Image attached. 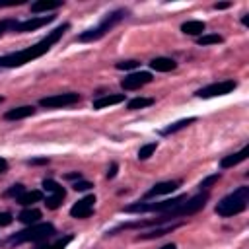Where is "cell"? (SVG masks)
<instances>
[{
  "mask_svg": "<svg viewBox=\"0 0 249 249\" xmlns=\"http://www.w3.org/2000/svg\"><path fill=\"white\" fill-rule=\"evenodd\" d=\"M68 29H70V23H62V25L54 27L53 31H49V33H47L41 41H37L35 45L0 56V68H19V66L31 62V60H35V58L47 54V53H49V51L62 39V35H64Z\"/></svg>",
  "mask_w": 249,
  "mask_h": 249,
  "instance_id": "obj_1",
  "label": "cell"
},
{
  "mask_svg": "<svg viewBox=\"0 0 249 249\" xmlns=\"http://www.w3.org/2000/svg\"><path fill=\"white\" fill-rule=\"evenodd\" d=\"M126 16H128V10H126V8H117V10L109 12V14H105V16H103V19H101L95 27L82 31L76 39H78L80 43H91V41H97V39H101L107 31H111L117 23H121Z\"/></svg>",
  "mask_w": 249,
  "mask_h": 249,
  "instance_id": "obj_2",
  "label": "cell"
},
{
  "mask_svg": "<svg viewBox=\"0 0 249 249\" xmlns=\"http://www.w3.org/2000/svg\"><path fill=\"white\" fill-rule=\"evenodd\" d=\"M249 204V187H237L233 193L226 195L218 204H216V214L222 218L237 216L241 214Z\"/></svg>",
  "mask_w": 249,
  "mask_h": 249,
  "instance_id": "obj_3",
  "label": "cell"
},
{
  "mask_svg": "<svg viewBox=\"0 0 249 249\" xmlns=\"http://www.w3.org/2000/svg\"><path fill=\"white\" fill-rule=\"evenodd\" d=\"M56 233L54 226L51 222H37V224H31L27 226L25 230L21 231H16L10 239H8V245H21V243H39V241H45L49 237H53Z\"/></svg>",
  "mask_w": 249,
  "mask_h": 249,
  "instance_id": "obj_4",
  "label": "cell"
},
{
  "mask_svg": "<svg viewBox=\"0 0 249 249\" xmlns=\"http://www.w3.org/2000/svg\"><path fill=\"white\" fill-rule=\"evenodd\" d=\"M183 200H187V195H179V196H173V198H165V200H158V202H132L128 206L123 208V212L126 214H146V212H167L171 208H175L177 204H181Z\"/></svg>",
  "mask_w": 249,
  "mask_h": 249,
  "instance_id": "obj_5",
  "label": "cell"
},
{
  "mask_svg": "<svg viewBox=\"0 0 249 249\" xmlns=\"http://www.w3.org/2000/svg\"><path fill=\"white\" fill-rule=\"evenodd\" d=\"M235 88H237V82H235V80H222V82H214V84H208V86L200 88L195 95H196V97H202V99H210V97H218V95L231 93Z\"/></svg>",
  "mask_w": 249,
  "mask_h": 249,
  "instance_id": "obj_6",
  "label": "cell"
},
{
  "mask_svg": "<svg viewBox=\"0 0 249 249\" xmlns=\"http://www.w3.org/2000/svg\"><path fill=\"white\" fill-rule=\"evenodd\" d=\"M80 101V93L76 91H66V93H54L49 97L39 99V105L45 109H60V107H70Z\"/></svg>",
  "mask_w": 249,
  "mask_h": 249,
  "instance_id": "obj_7",
  "label": "cell"
},
{
  "mask_svg": "<svg viewBox=\"0 0 249 249\" xmlns=\"http://www.w3.org/2000/svg\"><path fill=\"white\" fill-rule=\"evenodd\" d=\"M53 19H54V16H31V18H27V19H18L12 33H29V31H37V29H41L43 25L51 23Z\"/></svg>",
  "mask_w": 249,
  "mask_h": 249,
  "instance_id": "obj_8",
  "label": "cell"
},
{
  "mask_svg": "<svg viewBox=\"0 0 249 249\" xmlns=\"http://www.w3.org/2000/svg\"><path fill=\"white\" fill-rule=\"evenodd\" d=\"M154 78H152V74L150 72H130L128 76H124L123 80H121V88L123 89H126V91H130V89H138V88H142V86H146V84H150Z\"/></svg>",
  "mask_w": 249,
  "mask_h": 249,
  "instance_id": "obj_9",
  "label": "cell"
},
{
  "mask_svg": "<svg viewBox=\"0 0 249 249\" xmlns=\"http://www.w3.org/2000/svg\"><path fill=\"white\" fill-rule=\"evenodd\" d=\"M93 206H95V196H93V195H88V196H84V198H80L78 202L72 204L70 216L76 218V220L89 218V214L93 212Z\"/></svg>",
  "mask_w": 249,
  "mask_h": 249,
  "instance_id": "obj_10",
  "label": "cell"
},
{
  "mask_svg": "<svg viewBox=\"0 0 249 249\" xmlns=\"http://www.w3.org/2000/svg\"><path fill=\"white\" fill-rule=\"evenodd\" d=\"M181 187V181H161L156 183L150 191H146L144 198H154V196H161V195H171Z\"/></svg>",
  "mask_w": 249,
  "mask_h": 249,
  "instance_id": "obj_11",
  "label": "cell"
},
{
  "mask_svg": "<svg viewBox=\"0 0 249 249\" xmlns=\"http://www.w3.org/2000/svg\"><path fill=\"white\" fill-rule=\"evenodd\" d=\"M183 226V222H171V224H165L163 228H154V230H150V231H144V233H140L136 239H156V237H161V235H165V233H171L173 230H177V228H181Z\"/></svg>",
  "mask_w": 249,
  "mask_h": 249,
  "instance_id": "obj_12",
  "label": "cell"
},
{
  "mask_svg": "<svg viewBox=\"0 0 249 249\" xmlns=\"http://www.w3.org/2000/svg\"><path fill=\"white\" fill-rule=\"evenodd\" d=\"M247 156H249V146H243L239 152H235V154H230V156H224V158L220 160V167H222V169L233 167V165H237V163L245 161V160H247Z\"/></svg>",
  "mask_w": 249,
  "mask_h": 249,
  "instance_id": "obj_13",
  "label": "cell"
},
{
  "mask_svg": "<svg viewBox=\"0 0 249 249\" xmlns=\"http://www.w3.org/2000/svg\"><path fill=\"white\" fill-rule=\"evenodd\" d=\"M35 115V107L33 105H21V107H14V109H8L4 113V119L6 121H19V119H27Z\"/></svg>",
  "mask_w": 249,
  "mask_h": 249,
  "instance_id": "obj_14",
  "label": "cell"
},
{
  "mask_svg": "<svg viewBox=\"0 0 249 249\" xmlns=\"http://www.w3.org/2000/svg\"><path fill=\"white\" fill-rule=\"evenodd\" d=\"M124 101V93H109V95H101L97 99H93V109H105L111 105H119Z\"/></svg>",
  "mask_w": 249,
  "mask_h": 249,
  "instance_id": "obj_15",
  "label": "cell"
},
{
  "mask_svg": "<svg viewBox=\"0 0 249 249\" xmlns=\"http://www.w3.org/2000/svg\"><path fill=\"white\" fill-rule=\"evenodd\" d=\"M150 68L156 72H171L177 68V62L173 58H167V56H156L150 60Z\"/></svg>",
  "mask_w": 249,
  "mask_h": 249,
  "instance_id": "obj_16",
  "label": "cell"
},
{
  "mask_svg": "<svg viewBox=\"0 0 249 249\" xmlns=\"http://www.w3.org/2000/svg\"><path fill=\"white\" fill-rule=\"evenodd\" d=\"M204 29H206V23L200 19H189L181 25V31L185 35H198L200 37V35H204Z\"/></svg>",
  "mask_w": 249,
  "mask_h": 249,
  "instance_id": "obj_17",
  "label": "cell"
},
{
  "mask_svg": "<svg viewBox=\"0 0 249 249\" xmlns=\"http://www.w3.org/2000/svg\"><path fill=\"white\" fill-rule=\"evenodd\" d=\"M196 121V117H189V119H181V121H175V123H171V124H167L165 128H161L160 130V134L161 136H167V134H173V132H179V130H183V128H187L189 124H193Z\"/></svg>",
  "mask_w": 249,
  "mask_h": 249,
  "instance_id": "obj_18",
  "label": "cell"
},
{
  "mask_svg": "<svg viewBox=\"0 0 249 249\" xmlns=\"http://www.w3.org/2000/svg\"><path fill=\"white\" fill-rule=\"evenodd\" d=\"M18 200V204H21V206H31V204H35V202H39V200H43V193L41 191H37V189H33V191H25L21 196H18L16 198Z\"/></svg>",
  "mask_w": 249,
  "mask_h": 249,
  "instance_id": "obj_19",
  "label": "cell"
},
{
  "mask_svg": "<svg viewBox=\"0 0 249 249\" xmlns=\"http://www.w3.org/2000/svg\"><path fill=\"white\" fill-rule=\"evenodd\" d=\"M18 220L21 222V224H25V226H31V224H37L39 220H41V210H37V208H25V210H21L19 212V216H18Z\"/></svg>",
  "mask_w": 249,
  "mask_h": 249,
  "instance_id": "obj_20",
  "label": "cell"
},
{
  "mask_svg": "<svg viewBox=\"0 0 249 249\" xmlns=\"http://www.w3.org/2000/svg\"><path fill=\"white\" fill-rule=\"evenodd\" d=\"M62 4H64L62 0H56V2H51V0H41V2H33V4H31V12H33V14L51 12V10H58Z\"/></svg>",
  "mask_w": 249,
  "mask_h": 249,
  "instance_id": "obj_21",
  "label": "cell"
},
{
  "mask_svg": "<svg viewBox=\"0 0 249 249\" xmlns=\"http://www.w3.org/2000/svg\"><path fill=\"white\" fill-rule=\"evenodd\" d=\"M64 196H66L64 189H60V191H56V193H51V195L45 198V206H47L49 210H56V208L62 204Z\"/></svg>",
  "mask_w": 249,
  "mask_h": 249,
  "instance_id": "obj_22",
  "label": "cell"
},
{
  "mask_svg": "<svg viewBox=\"0 0 249 249\" xmlns=\"http://www.w3.org/2000/svg\"><path fill=\"white\" fill-rule=\"evenodd\" d=\"M150 105H154V99L152 97H134V99H130L126 103V109L136 111V109H144V107H150Z\"/></svg>",
  "mask_w": 249,
  "mask_h": 249,
  "instance_id": "obj_23",
  "label": "cell"
},
{
  "mask_svg": "<svg viewBox=\"0 0 249 249\" xmlns=\"http://www.w3.org/2000/svg\"><path fill=\"white\" fill-rule=\"evenodd\" d=\"M72 239H74V235H72V233H68V235H64V237L56 239L54 243H49V245H39V247H35V249H66V245H68Z\"/></svg>",
  "mask_w": 249,
  "mask_h": 249,
  "instance_id": "obj_24",
  "label": "cell"
},
{
  "mask_svg": "<svg viewBox=\"0 0 249 249\" xmlns=\"http://www.w3.org/2000/svg\"><path fill=\"white\" fill-rule=\"evenodd\" d=\"M224 39H222V35H218V33H204V35H200L198 39H196V43L200 45V47H206V45H216V43H222Z\"/></svg>",
  "mask_w": 249,
  "mask_h": 249,
  "instance_id": "obj_25",
  "label": "cell"
},
{
  "mask_svg": "<svg viewBox=\"0 0 249 249\" xmlns=\"http://www.w3.org/2000/svg\"><path fill=\"white\" fill-rule=\"evenodd\" d=\"M156 148H158V142H148V144L140 146V150H138V160H148V158L156 152Z\"/></svg>",
  "mask_w": 249,
  "mask_h": 249,
  "instance_id": "obj_26",
  "label": "cell"
},
{
  "mask_svg": "<svg viewBox=\"0 0 249 249\" xmlns=\"http://www.w3.org/2000/svg\"><path fill=\"white\" fill-rule=\"evenodd\" d=\"M218 179H220V173H214V175L204 177V179L198 183V191H200V193H208V189H210V187H212V185H214Z\"/></svg>",
  "mask_w": 249,
  "mask_h": 249,
  "instance_id": "obj_27",
  "label": "cell"
},
{
  "mask_svg": "<svg viewBox=\"0 0 249 249\" xmlns=\"http://www.w3.org/2000/svg\"><path fill=\"white\" fill-rule=\"evenodd\" d=\"M16 21H18L16 18H4V19H0V37L6 35L8 31H14Z\"/></svg>",
  "mask_w": 249,
  "mask_h": 249,
  "instance_id": "obj_28",
  "label": "cell"
},
{
  "mask_svg": "<svg viewBox=\"0 0 249 249\" xmlns=\"http://www.w3.org/2000/svg\"><path fill=\"white\" fill-rule=\"evenodd\" d=\"M60 189H62V187H60L56 181H53V179H43V191H45V193L51 195V193H56V191H60Z\"/></svg>",
  "mask_w": 249,
  "mask_h": 249,
  "instance_id": "obj_29",
  "label": "cell"
},
{
  "mask_svg": "<svg viewBox=\"0 0 249 249\" xmlns=\"http://www.w3.org/2000/svg\"><path fill=\"white\" fill-rule=\"evenodd\" d=\"M23 193H25V187H23L21 183H18V185H12L4 195H6V196H14V198H18V196H21Z\"/></svg>",
  "mask_w": 249,
  "mask_h": 249,
  "instance_id": "obj_30",
  "label": "cell"
},
{
  "mask_svg": "<svg viewBox=\"0 0 249 249\" xmlns=\"http://www.w3.org/2000/svg\"><path fill=\"white\" fill-rule=\"evenodd\" d=\"M138 64H140L138 60H121V62L115 64V68H117V70H132V68H136Z\"/></svg>",
  "mask_w": 249,
  "mask_h": 249,
  "instance_id": "obj_31",
  "label": "cell"
},
{
  "mask_svg": "<svg viewBox=\"0 0 249 249\" xmlns=\"http://www.w3.org/2000/svg\"><path fill=\"white\" fill-rule=\"evenodd\" d=\"M93 187V183H89V181H84V179H80V181H74V185H72V189L74 191H89Z\"/></svg>",
  "mask_w": 249,
  "mask_h": 249,
  "instance_id": "obj_32",
  "label": "cell"
},
{
  "mask_svg": "<svg viewBox=\"0 0 249 249\" xmlns=\"http://www.w3.org/2000/svg\"><path fill=\"white\" fill-rule=\"evenodd\" d=\"M12 222H14V216H12L10 212H0V228L10 226Z\"/></svg>",
  "mask_w": 249,
  "mask_h": 249,
  "instance_id": "obj_33",
  "label": "cell"
},
{
  "mask_svg": "<svg viewBox=\"0 0 249 249\" xmlns=\"http://www.w3.org/2000/svg\"><path fill=\"white\" fill-rule=\"evenodd\" d=\"M117 169H119V165H117V163H111L109 169H107V179H113V177L117 175Z\"/></svg>",
  "mask_w": 249,
  "mask_h": 249,
  "instance_id": "obj_34",
  "label": "cell"
},
{
  "mask_svg": "<svg viewBox=\"0 0 249 249\" xmlns=\"http://www.w3.org/2000/svg\"><path fill=\"white\" fill-rule=\"evenodd\" d=\"M27 163H29V165H39V163H49V160H47V158H33V160H29Z\"/></svg>",
  "mask_w": 249,
  "mask_h": 249,
  "instance_id": "obj_35",
  "label": "cell"
},
{
  "mask_svg": "<svg viewBox=\"0 0 249 249\" xmlns=\"http://www.w3.org/2000/svg\"><path fill=\"white\" fill-rule=\"evenodd\" d=\"M66 179H70V181H80V179H82V173H80V171H74V173H66Z\"/></svg>",
  "mask_w": 249,
  "mask_h": 249,
  "instance_id": "obj_36",
  "label": "cell"
},
{
  "mask_svg": "<svg viewBox=\"0 0 249 249\" xmlns=\"http://www.w3.org/2000/svg\"><path fill=\"white\" fill-rule=\"evenodd\" d=\"M226 8H230V2H218V4H214V10H226Z\"/></svg>",
  "mask_w": 249,
  "mask_h": 249,
  "instance_id": "obj_37",
  "label": "cell"
},
{
  "mask_svg": "<svg viewBox=\"0 0 249 249\" xmlns=\"http://www.w3.org/2000/svg\"><path fill=\"white\" fill-rule=\"evenodd\" d=\"M21 4V0H18V2H0V8H10V6H19Z\"/></svg>",
  "mask_w": 249,
  "mask_h": 249,
  "instance_id": "obj_38",
  "label": "cell"
},
{
  "mask_svg": "<svg viewBox=\"0 0 249 249\" xmlns=\"http://www.w3.org/2000/svg\"><path fill=\"white\" fill-rule=\"evenodd\" d=\"M8 171V161L4 158H0V173H6Z\"/></svg>",
  "mask_w": 249,
  "mask_h": 249,
  "instance_id": "obj_39",
  "label": "cell"
},
{
  "mask_svg": "<svg viewBox=\"0 0 249 249\" xmlns=\"http://www.w3.org/2000/svg\"><path fill=\"white\" fill-rule=\"evenodd\" d=\"M160 249H177V245H175V243H167V245H163V247H160Z\"/></svg>",
  "mask_w": 249,
  "mask_h": 249,
  "instance_id": "obj_40",
  "label": "cell"
},
{
  "mask_svg": "<svg viewBox=\"0 0 249 249\" xmlns=\"http://www.w3.org/2000/svg\"><path fill=\"white\" fill-rule=\"evenodd\" d=\"M241 23H243V25H249V18H247V16H243V18H241Z\"/></svg>",
  "mask_w": 249,
  "mask_h": 249,
  "instance_id": "obj_41",
  "label": "cell"
}]
</instances>
